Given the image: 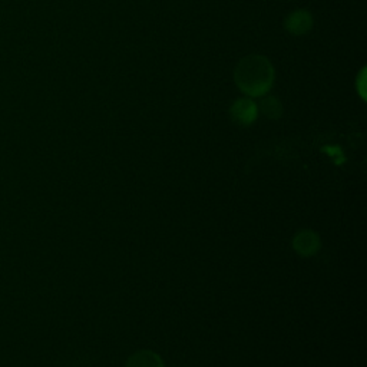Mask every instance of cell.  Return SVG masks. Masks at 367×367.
Instances as JSON below:
<instances>
[{
  "mask_svg": "<svg viewBox=\"0 0 367 367\" xmlns=\"http://www.w3.org/2000/svg\"><path fill=\"white\" fill-rule=\"evenodd\" d=\"M235 83L249 96L257 98L267 93L274 82V69L267 58L253 55L244 58L235 68Z\"/></svg>",
  "mask_w": 367,
  "mask_h": 367,
  "instance_id": "obj_1",
  "label": "cell"
},
{
  "mask_svg": "<svg viewBox=\"0 0 367 367\" xmlns=\"http://www.w3.org/2000/svg\"><path fill=\"white\" fill-rule=\"evenodd\" d=\"M320 246H321V242H320L319 235L310 229L297 232L293 239V249L301 257L314 256L320 250Z\"/></svg>",
  "mask_w": 367,
  "mask_h": 367,
  "instance_id": "obj_2",
  "label": "cell"
},
{
  "mask_svg": "<svg viewBox=\"0 0 367 367\" xmlns=\"http://www.w3.org/2000/svg\"><path fill=\"white\" fill-rule=\"evenodd\" d=\"M259 115V108L252 99H238L231 106V116L239 125H250Z\"/></svg>",
  "mask_w": 367,
  "mask_h": 367,
  "instance_id": "obj_3",
  "label": "cell"
},
{
  "mask_svg": "<svg viewBox=\"0 0 367 367\" xmlns=\"http://www.w3.org/2000/svg\"><path fill=\"white\" fill-rule=\"evenodd\" d=\"M313 26V18L307 11L293 12L286 19V29L293 35H304Z\"/></svg>",
  "mask_w": 367,
  "mask_h": 367,
  "instance_id": "obj_4",
  "label": "cell"
},
{
  "mask_svg": "<svg viewBox=\"0 0 367 367\" xmlns=\"http://www.w3.org/2000/svg\"><path fill=\"white\" fill-rule=\"evenodd\" d=\"M127 367H164V363L157 353L151 350H140L128 358Z\"/></svg>",
  "mask_w": 367,
  "mask_h": 367,
  "instance_id": "obj_5",
  "label": "cell"
},
{
  "mask_svg": "<svg viewBox=\"0 0 367 367\" xmlns=\"http://www.w3.org/2000/svg\"><path fill=\"white\" fill-rule=\"evenodd\" d=\"M257 108L270 119H279L283 113V106H281L280 100L277 98H273V96L264 98L260 102V106H257Z\"/></svg>",
  "mask_w": 367,
  "mask_h": 367,
  "instance_id": "obj_6",
  "label": "cell"
},
{
  "mask_svg": "<svg viewBox=\"0 0 367 367\" xmlns=\"http://www.w3.org/2000/svg\"><path fill=\"white\" fill-rule=\"evenodd\" d=\"M357 88H358V92H360V95L364 98V71H363V72L360 73V76H358Z\"/></svg>",
  "mask_w": 367,
  "mask_h": 367,
  "instance_id": "obj_7",
  "label": "cell"
}]
</instances>
